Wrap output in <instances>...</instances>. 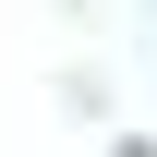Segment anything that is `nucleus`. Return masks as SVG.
<instances>
[]
</instances>
